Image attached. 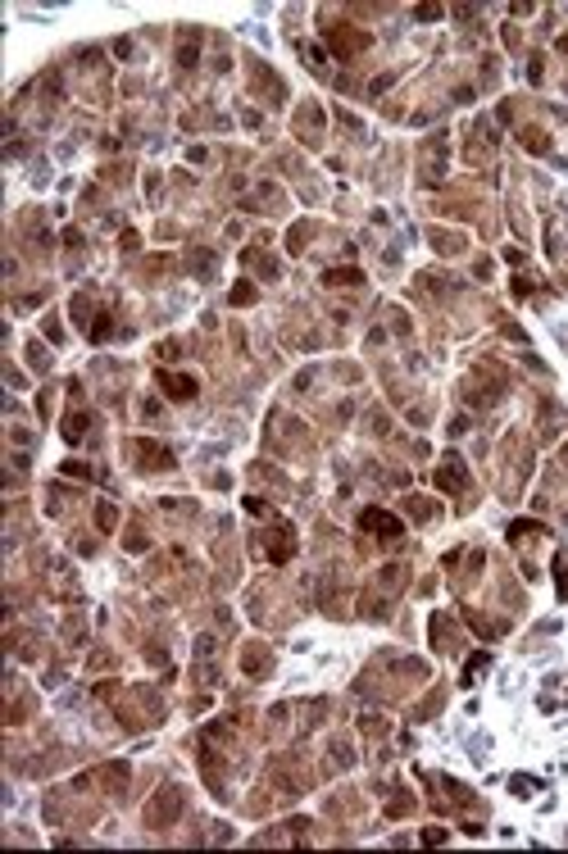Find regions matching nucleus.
<instances>
[{
	"label": "nucleus",
	"mask_w": 568,
	"mask_h": 854,
	"mask_svg": "<svg viewBox=\"0 0 568 854\" xmlns=\"http://www.w3.org/2000/svg\"><path fill=\"white\" fill-rule=\"evenodd\" d=\"M437 482H441V486H464V468H460V459H446V468H441Z\"/></svg>",
	"instance_id": "3"
},
{
	"label": "nucleus",
	"mask_w": 568,
	"mask_h": 854,
	"mask_svg": "<svg viewBox=\"0 0 568 854\" xmlns=\"http://www.w3.org/2000/svg\"><path fill=\"white\" fill-rule=\"evenodd\" d=\"M364 527H368V532H382V536H400V523H396L391 514H382V509H368V514H364Z\"/></svg>",
	"instance_id": "1"
},
{
	"label": "nucleus",
	"mask_w": 568,
	"mask_h": 854,
	"mask_svg": "<svg viewBox=\"0 0 568 854\" xmlns=\"http://www.w3.org/2000/svg\"><path fill=\"white\" fill-rule=\"evenodd\" d=\"M159 382L168 387V396L173 400H186V396H196V382L191 378H173V373H159Z\"/></svg>",
	"instance_id": "2"
}]
</instances>
